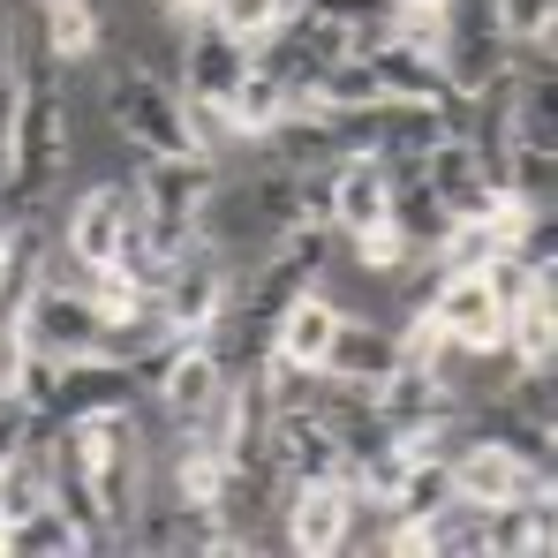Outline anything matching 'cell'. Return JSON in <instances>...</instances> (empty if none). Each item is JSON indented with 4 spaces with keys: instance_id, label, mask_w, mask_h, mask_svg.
<instances>
[{
    "instance_id": "obj_1",
    "label": "cell",
    "mask_w": 558,
    "mask_h": 558,
    "mask_svg": "<svg viewBox=\"0 0 558 558\" xmlns=\"http://www.w3.org/2000/svg\"><path fill=\"white\" fill-rule=\"evenodd\" d=\"M69 69L46 53L38 23H15V129H8V174H0V211H38L76 151V113H69Z\"/></svg>"
},
{
    "instance_id": "obj_2",
    "label": "cell",
    "mask_w": 558,
    "mask_h": 558,
    "mask_svg": "<svg viewBox=\"0 0 558 558\" xmlns=\"http://www.w3.org/2000/svg\"><path fill=\"white\" fill-rule=\"evenodd\" d=\"M294 227H325V167L294 174V167H250V174H219V189L204 196L196 234L227 250V265L265 257L272 242H287Z\"/></svg>"
},
{
    "instance_id": "obj_3",
    "label": "cell",
    "mask_w": 558,
    "mask_h": 558,
    "mask_svg": "<svg viewBox=\"0 0 558 558\" xmlns=\"http://www.w3.org/2000/svg\"><path fill=\"white\" fill-rule=\"evenodd\" d=\"M317 257H325V227H294L265 257L234 265V287H227L219 317L204 325V340L219 348L227 371H250V363L272 348V325L287 317V302H294L302 287H317Z\"/></svg>"
},
{
    "instance_id": "obj_4",
    "label": "cell",
    "mask_w": 558,
    "mask_h": 558,
    "mask_svg": "<svg viewBox=\"0 0 558 558\" xmlns=\"http://www.w3.org/2000/svg\"><path fill=\"white\" fill-rule=\"evenodd\" d=\"M69 446H76V468L92 483V506H98V529H106V551H121L136 506H144V408L136 400H113V408H92L76 423H61Z\"/></svg>"
},
{
    "instance_id": "obj_5",
    "label": "cell",
    "mask_w": 558,
    "mask_h": 558,
    "mask_svg": "<svg viewBox=\"0 0 558 558\" xmlns=\"http://www.w3.org/2000/svg\"><path fill=\"white\" fill-rule=\"evenodd\" d=\"M98 106H106L113 136H121L136 159H144V151H204V144L189 136L182 92H174L144 53H113V61H106V76H98Z\"/></svg>"
},
{
    "instance_id": "obj_6",
    "label": "cell",
    "mask_w": 558,
    "mask_h": 558,
    "mask_svg": "<svg viewBox=\"0 0 558 558\" xmlns=\"http://www.w3.org/2000/svg\"><path fill=\"white\" fill-rule=\"evenodd\" d=\"M136 219H144V234L174 257L189 234H196V219H204V196L219 189V167L204 159V151H144L136 159Z\"/></svg>"
},
{
    "instance_id": "obj_7",
    "label": "cell",
    "mask_w": 558,
    "mask_h": 558,
    "mask_svg": "<svg viewBox=\"0 0 558 558\" xmlns=\"http://www.w3.org/2000/svg\"><path fill=\"white\" fill-rule=\"evenodd\" d=\"M250 53H257V69H272L294 98H310L332 69H340V61H348V53H355V31H348V23H325V15H310V8H287L272 31L250 46Z\"/></svg>"
},
{
    "instance_id": "obj_8",
    "label": "cell",
    "mask_w": 558,
    "mask_h": 558,
    "mask_svg": "<svg viewBox=\"0 0 558 558\" xmlns=\"http://www.w3.org/2000/svg\"><path fill=\"white\" fill-rule=\"evenodd\" d=\"M23 332H31V348L53 355V363L106 355V317H98V302L76 287V279H61L53 265H46L38 294H31V310H23Z\"/></svg>"
},
{
    "instance_id": "obj_9",
    "label": "cell",
    "mask_w": 558,
    "mask_h": 558,
    "mask_svg": "<svg viewBox=\"0 0 558 558\" xmlns=\"http://www.w3.org/2000/svg\"><path fill=\"white\" fill-rule=\"evenodd\" d=\"M136 392H144V377H136V363H121V355L53 363V385L31 400V430H61V423H76L92 408H113V400H136Z\"/></svg>"
},
{
    "instance_id": "obj_10",
    "label": "cell",
    "mask_w": 558,
    "mask_h": 558,
    "mask_svg": "<svg viewBox=\"0 0 558 558\" xmlns=\"http://www.w3.org/2000/svg\"><path fill=\"white\" fill-rule=\"evenodd\" d=\"M355 61H363V76L377 84V98H423V106H446V113H468L461 92H453V76H446V61L438 53H423V46H408V38H392V31H355Z\"/></svg>"
},
{
    "instance_id": "obj_11",
    "label": "cell",
    "mask_w": 558,
    "mask_h": 558,
    "mask_svg": "<svg viewBox=\"0 0 558 558\" xmlns=\"http://www.w3.org/2000/svg\"><path fill=\"white\" fill-rule=\"evenodd\" d=\"M377 415L400 430V438H430V430H453L468 408H461V385L453 371H438V363H392V377L377 385Z\"/></svg>"
},
{
    "instance_id": "obj_12",
    "label": "cell",
    "mask_w": 558,
    "mask_h": 558,
    "mask_svg": "<svg viewBox=\"0 0 558 558\" xmlns=\"http://www.w3.org/2000/svg\"><path fill=\"white\" fill-rule=\"evenodd\" d=\"M453 498L468 506H506V498H529V490H551V468H529L521 453H506L498 438H475V430H453Z\"/></svg>"
},
{
    "instance_id": "obj_13",
    "label": "cell",
    "mask_w": 558,
    "mask_h": 558,
    "mask_svg": "<svg viewBox=\"0 0 558 558\" xmlns=\"http://www.w3.org/2000/svg\"><path fill=\"white\" fill-rule=\"evenodd\" d=\"M227 287H234V265H227V250H219V242H204V234H189L182 250H174V265H167L159 310H167V325H174V332H204V325L219 317Z\"/></svg>"
},
{
    "instance_id": "obj_14",
    "label": "cell",
    "mask_w": 558,
    "mask_h": 558,
    "mask_svg": "<svg viewBox=\"0 0 558 558\" xmlns=\"http://www.w3.org/2000/svg\"><path fill=\"white\" fill-rule=\"evenodd\" d=\"M438 317V332L461 348V355H506V302L490 294L483 272H446L423 302Z\"/></svg>"
},
{
    "instance_id": "obj_15",
    "label": "cell",
    "mask_w": 558,
    "mask_h": 558,
    "mask_svg": "<svg viewBox=\"0 0 558 558\" xmlns=\"http://www.w3.org/2000/svg\"><path fill=\"white\" fill-rule=\"evenodd\" d=\"M385 204H392V167L377 151H340L325 167V227L363 234V227L385 219Z\"/></svg>"
},
{
    "instance_id": "obj_16",
    "label": "cell",
    "mask_w": 558,
    "mask_h": 558,
    "mask_svg": "<svg viewBox=\"0 0 558 558\" xmlns=\"http://www.w3.org/2000/svg\"><path fill=\"white\" fill-rule=\"evenodd\" d=\"M136 234V189L129 182H98L76 196L69 211V257L92 272V265H113V250Z\"/></svg>"
},
{
    "instance_id": "obj_17",
    "label": "cell",
    "mask_w": 558,
    "mask_h": 558,
    "mask_svg": "<svg viewBox=\"0 0 558 558\" xmlns=\"http://www.w3.org/2000/svg\"><path fill=\"white\" fill-rule=\"evenodd\" d=\"M227 363H219V348L204 340V332H189L182 348H174V363L151 377V400H159V415H167V430H189L196 415H204V400L227 385Z\"/></svg>"
},
{
    "instance_id": "obj_18",
    "label": "cell",
    "mask_w": 558,
    "mask_h": 558,
    "mask_svg": "<svg viewBox=\"0 0 558 558\" xmlns=\"http://www.w3.org/2000/svg\"><path fill=\"white\" fill-rule=\"evenodd\" d=\"M332 332H340V302H332L325 287H302V294L287 302V317L272 325V348H265V355H272L279 371H294V377H317Z\"/></svg>"
},
{
    "instance_id": "obj_19",
    "label": "cell",
    "mask_w": 558,
    "mask_h": 558,
    "mask_svg": "<svg viewBox=\"0 0 558 558\" xmlns=\"http://www.w3.org/2000/svg\"><path fill=\"white\" fill-rule=\"evenodd\" d=\"M287 544L302 558H325L340 551L348 536V475H317V483H287Z\"/></svg>"
},
{
    "instance_id": "obj_20",
    "label": "cell",
    "mask_w": 558,
    "mask_h": 558,
    "mask_svg": "<svg viewBox=\"0 0 558 558\" xmlns=\"http://www.w3.org/2000/svg\"><path fill=\"white\" fill-rule=\"evenodd\" d=\"M392 363H400V332H392V325H377V317L340 310V332H332V348H325V377L377 392V385L392 377Z\"/></svg>"
},
{
    "instance_id": "obj_21",
    "label": "cell",
    "mask_w": 558,
    "mask_h": 558,
    "mask_svg": "<svg viewBox=\"0 0 558 558\" xmlns=\"http://www.w3.org/2000/svg\"><path fill=\"white\" fill-rule=\"evenodd\" d=\"M558 355V287L551 272H536L521 287V302L506 310V363L513 371H551Z\"/></svg>"
},
{
    "instance_id": "obj_22",
    "label": "cell",
    "mask_w": 558,
    "mask_h": 558,
    "mask_svg": "<svg viewBox=\"0 0 558 558\" xmlns=\"http://www.w3.org/2000/svg\"><path fill=\"white\" fill-rule=\"evenodd\" d=\"M423 182H430V196H438L453 219H483V211L498 204V189L483 182V167H475V151H468L461 136H446V144L423 159Z\"/></svg>"
},
{
    "instance_id": "obj_23",
    "label": "cell",
    "mask_w": 558,
    "mask_h": 558,
    "mask_svg": "<svg viewBox=\"0 0 558 558\" xmlns=\"http://www.w3.org/2000/svg\"><path fill=\"white\" fill-rule=\"evenodd\" d=\"M38 38H46V53L61 69H84V61H98V46H106V15H98V0H46Z\"/></svg>"
},
{
    "instance_id": "obj_24",
    "label": "cell",
    "mask_w": 558,
    "mask_h": 558,
    "mask_svg": "<svg viewBox=\"0 0 558 558\" xmlns=\"http://www.w3.org/2000/svg\"><path fill=\"white\" fill-rule=\"evenodd\" d=\"M385 219L408 234V250L423 257V250H438L446 242V227H453V211L430 196V182H423V167H408V174H392V204H385Z\"/></svg>"
},
{
    "instance_id": "obj_25",
    "label": "cell",
    "mask_w": 558,
    "mask_h": 558,
    "mask_svg": "<svg viewBox=\"0 0 558 558\" xmlns=\"http://www.w3.org/2000/svg\"><path fill=\"white\" fill-rule=\"evenodd\" d=\"M76 558L84 551V529L53 506V498H38V506H23L15 521H8V558Z\"/></svg>"
},
{
    "instance_id": "obj_26",
    "label": "cell",
    "mask_w": 558,
    "mask_h": 558,
    "mask_svg": "<svg viewBox=\"0 0 558 558\" xmlns=\"http://www.w3.org/2000/svg\"><path fill=\"white\" fill-rule=\"evenodd\" d=\"M294 106V92L279 84L272 69H257V53H250V69H242V84H234V98H227V121H234V136L250 144V136H265L279 113Z\"/></svg>"
},
{
    "instance_id": "obj_27",
    "label": "cell",
    "mask_w": 558,
    "mask_h": 558,
    "mask_svg": "<svg viewBox=\"0 0 558 558\" xmlns=\"http://www.w3.org/2000/svg\"><path fill=\"white\" fill-rule=\"evenodd\" d=\"M468 430H475V438H498L506 453H521L529 468H551V423H544V415H521L513 400L483 408V415H475Z\"/></svg>"
},
{
    "instance_id": "obj_28",
    "label": "cell",
    "mask_w": 558,
    "mask_h": 558,
    "mask_svg": "<svg viewBox=\"0 0 558 558\" xmlns=\"http://www.w3.org/2000/svg\"><path fill=\"white\" fill-rule=\"evenodd\" d=\"M174 498H189V506H227V453L219 446H196V438H174Z\"/></svg>"
},
{
    "instance_id": "obj_29",
    "label": "cell",
    "mask_w": 558,
    "mask_h": 558,
    "mask_svg": "<svg viewBox=\"0 0 558 558\" xmlns=\"http://www.w3.org/2000/svg\"><path fill=\"white\" fill-rule=\"evenodd\" d=\"M377 31H392V38L423 46V53H446V0H385Z\"/></svg>"
},
{
    "instance_id": "obj_30",
    "label": "cell",
    "mask_w": 558,
    "mask_h": 558,
    "mask_svg": "<svg viewBox=\"0 0 558 558\" xmlns=\"http://www.w3.org/2000/svg\"><path fill=\"white\" fill-rule=\"evenodd\" d=\"M348 242H355L363 272H377V279H400L408 265H415V250H408V234H400L392 219H377V227H363V234H348Z\"/></svg>"
},
{
    "instance_id": "obj_31",
    "label": "cell",
    "mask_w": 558,
    "mask_h": 558,
    "mask_svg": "<svg viewBox=\"0 0 558 558\" xmlns=\"http://www.w3.org/2000/svg\"><path fill=\"white\" fill-rule=\"evenodd\" d=\"M558 23V0H498V31L506 46H544Z\"/></svg>"
},
{
    "instance_id": "obj_32",
    "label": "cell",
    "mask_w": 558,
    "mask_h": 558,
    "mask_svg": "<svg viewBox=\"0 0 558 558\" xmlns=\"http://www.w3.org/2000/svg\"><path fill=\"white\" fill-rule=\"evenodd\" d=\"M287 8H294V0H211V23H227L234 38H250V46H257Z\"/></svg>"
},
{
    "instance_id": "obj_33",
    "label": "cell",
    "mask_w": 558,
    "mask_h": 558,
    "mask_svg": "<svg viewBox=\"0 0 558 558\" xmlns=\"http://www.w3.org/2000/svg\"><path fill=\"white\" fill-rule=\"evenodd\" d=\"M8 129H15V8L0 0V174H8Z\"/></svg>"
},
{
    "instance_id": "obj_34",
    "label": "cell",
    "mask_w": 558,
    "mask_h": 558,
    "mask_svg": "<svg viewBox=\"0 0 558 558\" xmlns=\"http://www.w3.org/2000/svg\"><path fill=\"white\" fill-rule=\"evenodd\" d=\"M294 8H310V15H325V23H348V31L385 23V0H294Z\"/></svg>"
}]
</instances>
